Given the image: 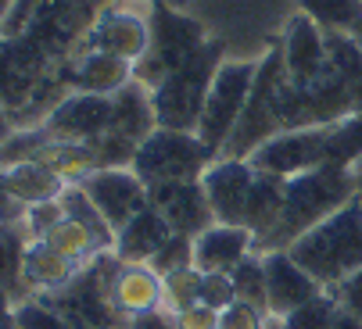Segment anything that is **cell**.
<instances>
[{
	"mask_svg": "<svg viewBox=\"0 0 362 329\" xmlns=\"http://www.w3.org/2000/svg\"><path fill=\"white\" fill-rule=\"evenodd\" d=\"M115 0H40L29 22L0 40V107L11 126L47 119L69 97L65 68Z\"/></svg>",
	"mask_w": 362,
	"mask_h": 329,
	"instance_id": "cell-1",
	"label": "cell"
},
{
	"mask_svg": "<svg viewBox=\"0 0 362 329\" xmlns=\"http://www.w3.org/2000/svg\"><path fill=\"white\" fill-rule=\"evenodd\" d=\"M348 201H355V176L344 172V169L320 164V169H313V172H301V176L287 179V197H284L280 222L273 226V233L255 251L258 254L287 251L298 237H305L313 226H320L323 218L341 211Z\"/></svg>",
	"mask_w": 362,
	"mask_h": 329,
	"instance_id": "cell-2",
	"label": "cell"
},
{
	"mask_svg": "<svg viewBox=\"0 0 362 329\" xmlns=\"http://www.w3.org/2000/svg\"><path fill=\"white\" fill-rule=\"evenodd\" d=\"M287 254L313 276L323 290H334L341 280L362 268V201H348L341 211L323 218L305 237H298Z\"/></svg>",
	"mask_w": 362,
	"mask_h": 329,
	"instance_id": "cell-3",
	"label": "cell"
},
{
	"mask_svg": "<svg viewBox=\"0 0 362 329\" xmlns=\"http://www.w3.org/2000/svg\"><path fill=\"white\" fill-rule=\"evenodd\" d=\"M223 40H209L190 61H183L176 72H169L158 86L151 90L154 100V119L158 129H176V133H197L204 100L216 83V72L223 68Z\"/></svg>",
	"mask_w": 362,
	"mask_h": 329,
	"instance_id": "cell-4",
	"label": "cell"
},
{
	"mask_svg": "<svg viewBox=\"0 0 362 329\" xmlns=\"http://www.w3.org/2000/svg\"><path fill=\"white\" fill-rule=\"evenodd\" d=\"M119 258L115 251L97 254L93 261H86L72 283H65L54 294H36L47 308H54L72 329H122V315L112 304V280L119 272Z\"/></svg>",
	"mask_w": 362,
	"mask_h": 329,
	"instance_id": "cell-5",
	"label": "cell"
},
{
	"mask_svg": "<svg viewBox=\"0 0 362 329\" xmlns=\"http://www.w3.org/2000/svg\"><path fill=\"white\" fill-rule=\"evenodd\" d=\"M147 25H151L147 54L133 65V79H140L147 90H154L169 72H176L183 61H190L194 54L212 40L197 18L183 15L173 4H151Z\"/></svg>",
	"mask_w": 362,
	"mask_h": 329,
	"instance_id": "cell-6",
	"label": "cell"
},
{
	"mask_svg": "<svg viewBox=\"0 0 362 329\" xmlns=\"http://www.w3.org/2000/svg\"><path fill=\"white\" fill-rule=\"evenodd\" d=\"M219 154L204 143L197 133H176V129H154L133 157V172L140 176L144 186L158 183H183V179H201L204 169Z\"/></svg>",
	"mask_w": 362,
	"mask_h": 329,
	"instance_id": "cell-7",
	"label": "cell"
},
{
	"mask_svg": "<svg viewBox=\"0 0 362 329\" xmlns=\"http://www.w3.org/2000/svg\"><path fill=\"white\" fill-rule=\"evenodd\" d=\"M280 76H284V43L273 40L266 58L258 61V72H255V86L247 93V104H244V115L233 129V136L226 140L223 154L219 157H251L266 140L280 136V119H276V86H280Z\"/></svg>",
	"mask_w": 362,
	"mask_h": 329,
	"instance_id": "cell-8",
	"label": "cell"
},
{
	"mask_svg": "<svg viewBox=\"0 0 362 329\" xmlns=\"http://www.w3.org/2000/svg\"><path fill=\"white\" fill-rule=\"evenodd\" d=\"M255 72H258V61H223V68L216 72V83L209 90V100H204V112L197 122V136L216 154H223L226 140L233 136L244 115L247 93L255 86Z\"/></svg>",
	"mask_w": 362,
	"mask_h": 329,
	"instance_id": "cell-9",
	"label": "cell"
},
{
	"mask_svg": "<svg viewBox=\"0 0 362 329\" xmlns=\"http://www.w3.org/2000/svg\"><path fill=\"white\" fill-rule=\"evenodd\" d=\"M247 161L258 172H273L280 179H294L301 172H313L320 164H327V126L287 129V133L266 140Z\"/></svg>",
	"mask_w": 362,
	"mask_h": 329,
	"instance_id": "cell-10",
	"label": "cell"
},
{
	"mask_svg": "<svg viewBox=\"0 0 362 329\" xmlns=\"http://www.w3.org/2000/svg\"><path fill=\"white\" fill-rule=\"evenodd\" d=\"M255 183V164L244 157H216L201 176L204 197L216 215V222L223 226H244V211Z\"/></svg>",
	"mask_w": 362,
	"mask_h": 329,
	"instance_id": "cell-11",
	"label": "cell"
},
{
	"mask_svg": "<svg viewBox=\"0 0 362 329\" xmlns=\"http://www.w3.org/2000/svg\"><path fill=\"white\" fill-rule=\"evenodd\" d=\"M284 43V72L287 83L305 90L316 79H323L330 72V54H327V32L308 18V15H294L280 36Z\"/></svg>",
	"mask_w": 362,
	"mask_h": 329,
	"instance_id": "cell-12",
	"label": "cell"
},
{
	"mask_svg": "<svg viewBox=\"0 0 362 329\" xmlns=\"http://www.w3.org/2000/svg\"><path fill=\"white\" fill-rule=\"evenodd\" d=\"M79 186L86 190L93 208L112 222L115 237L126 222H133V218L147 208V186L140 183V176L133 169H100V172L86 176Z\"/></svg>",
	"mask_w": 362,
	"mask_h": 329,
	"instance_id": "cell-13",
	"label": "cell"
},
{
	"mask_svg": "<svg viewBox=\"0 0 362 329\" xmlns=\"http://www.w3.org/2000/svg\"><path fill=\"white\" fill-rule=\"evenodd\" d=\"M147 204L158 211L169 229L180 237H201L209 226H216V215L209 208L201 179H183V183H158L147 186Z\"/></svg>",
	"mask_w": 362,
	"mask_h": 329,
	"instance_id": "cell-14",
	"label": "cell"
},
{
	"mask_svg": "<svg viewBox=\"0 0 362 329\" xmlns=\"http://www.w3.org/2000/svg\"><path fill=\"white\" fill-rule=\"evenodd\" d=\"M50 140H69V143H93L112 129V97L100 93H69L54 112L40 122Z\"/></svg>",
	"mask_w": 362,
	"mask_h": 329,
	"instance_id": "cell-15",
	"label": "cell"
},
{
	"mask_svg": "<svg viewBox=\"0 0 362 329\" xmlns=\"http://www.w3.org/2000/svg\"><path fill=\"white\" fill-rule=\"evenodd\" d=\"M147 43H151V25L144 15L136 11H126L119 4L105 8L100 18L93 22V29L86 32L83 40V50H105L112 58H122L129 65H136L144 54H147Z\"/></svg>",
	"mask_w": 362,
	"mask_h": 329,
	"instance_id": "cell-16",
	"label": "cell"
},
{
	"mask_svg": "<svg viewBox=\"0 0 362 329\" xmlns=\"http://www.w3.org/2000/svg\"><path fill=\"white\" fill-rule=\"evenodd\" d=\"M112 304L122 315V322L165 311V283L147 261H122L112 280Z\"/></svg>",
	"mask_w": 362,
	"mask_h": 329,
	"instance_id": "cell-17",
	"label": "cell"
},
{
	"mask_svg": "<svg viewBox=\"0 0 362 329\" xmlns=\"http://www.w3.org/2000/svg\"><path fill=\"white\" fill-rule=\"evenodd\" d=\"M266 261V287H269V315L287 318L294 308L323 294V287L308 276V272L287 254V251H269L262 254Z\"/></svg>",
	"mask_w": 362,
	"mask_h": 329,
	"instance_id": "cell-18",
	"label": "cell"
},
{
	"mask_svg": "<svg viewBox=\"0 0 362 329\" xmlns=\"http://www.w3.org/2000/svg\"><path fill=\"white\" fill-rule=\"evenodd\" d=\"M126 83H133V65L122 58H112L105 50H79L72 65L65 68L69 93H100L115 97Z\"/></svg>",
	"mask_w": 362,
	"mask_h": 329,
	"instance_id": "cell-19",
	"label": "cell"
},
{
	"mask_svg": "<svg viewBox=\"0 0 362 329\" xmlns=\"http://www.w3.org/2000/svg\"><path fill=\"white\" fill-rule=\"evenodd\" d=\"M247 254H255V237L244 226H209L194 237V265L201 272H233Z\"/></svg>",
	"mask_w": 362,
	"mask_h": 329,
	"instance_id": "cell-20",
	"label": "cell"
},
{
	"mask_svg": "<svg viewBox=\"0 0 362 329\" xmlns=\"http://www.w3.org/2000/svg\"><path fill=\"white\" fill-rule=\"evenodd\" d=\"M158 129V119H154V100H151V90L133 79L126 83L115 97H112V133L133 140L136 147Z\"/></svg>",
	"mask_w": 362,
	"mask_h": 329,
	"instance_id": "cell-21",
	"label": "cell"
},
{
	"mask_svg": "<svg viewBox=\"0 0 362 329\" xmlns=\"http://www.w3.org/2000/svg\"><path fill=\"white\" fill-rule=\"evenodd\" d=\"M169 237H173L169 222L147 204L133 218V222H126L119 229V237H115V258L119 261H151L154 254L169 244Z\"/></svg>",
	"mask_w": 362,
	"mask_h": 329,
	"instance_id": "cell-22",
	"label": "cell"
},
{
	"mask_svg": "<svg viewBox=\"0 0 362 329\" xmlns=\"http://www.w3.org/2000/svg\"><path fill=\"white\" fill-rule=\"evenodd\" d=\"M284 197H287V179L255 169V183H251V197H247V211H244V229L255 237V247L280 222Z\"/></svg>",
	"mask_w": 362,
	"mask_h": 329,
	"instance_id": "cell-23",
	"label": "cell"
},
{
	"mask_svg": "<svg viewBox=\"0 0 362 329\" xmlns=\"http://www.w3.org/2000/svg\"><path fill=\"white\" fill-rule=\"evenodd\" d=\"M79 272L76 261H69L62 251H54L47 240H29L25 247V261H22V280L29 287V294H54L65 283H72V276Z\"/></svg>",
	"mask_w": 362,
	"mask_h": 329,
	"instance_id": "cell-24",
	"label": "cell"
},
{
	"mask_svg": "<svg viewBox=\"0 0 362 329\" xmlns=\"http://www.w3.org/2000/svg\"><path fill=\"white\" fill-rule=\"evenodd\" d=\"M0 179H4V186H8L25 208L58 201V197L65 193V186H69L54 169H47V164L36 161V157L18 161V164H11V169H0Z\"/></svg>",
	"mask_w": 362,
	"mask_h": 329,
	"instance_id": "cell-25",
	"label": "cell"
},
{
	"mask_svg": "<svg viewBox=\"0 0 362 329\" xmlns=\"http://www.w3.org/2000/svg\"><path fill=\"white\" fill-rule=\"evenodd\" d=\"M58 201H62V208H65V218H72L76 226H83V229L90 233V240H93V247H97L100 254L115 251V229H112V222L93 208V201L86 197V190H83L79 183L65 186V193H62Z\"/></svg>",
	"mask_w": 362,
	"mask_h": 329,
	"instance_id": "cell-26",
	"label": "cell"
},
{
	"mask_svg": "<svg viewBox=\"0 0 362 329\" xmlns=\"http://www.w3.org/2000/svg\"><path fill=\"white\" fill-rule=\"evenodd\" d=\"M25 247H29V233L22 226H0V290H8L15 304L29 297V287L22 280Z\"/></svg>",
	"mask_w": 362,
	"mask_h": 329,
	"instance_id": "cell-27",
	"label": "cell"
},
{
	"mask_svg": "<svg viewBox=\"0 0 362 329\" xmlns=\"http://www.w3.org/2000/svg\"><path fill=\"white\" fill-rule=\"evenodd\" d=\"M362 161V112L327 126V164L351 172Z\"/></svg>",
	"mask_w": 362,
	"mask_h": 329,
	"instance_id": "cell-28",
	"label": "cell"
},
{
	"mask_svg": "<svg viewBox=\"0 0 362 329\" xmlns=\"http://www.w3.org/2000/svg\"><path fill=\"white\" fill-rule=\"evenodd\" d=\"M298 8L323 32H355L362 22V0H298Z\"/></svg>",
	"mask_w": 362,
	"mask_h": 329,
	"instance_id": "cell-29",
	"label": "cell"
},
{
	"mask_svg": "<svg viewBox=\"0 0 362 329\" xmlns=\"http://www.w3.org/2000/svg\"><path fill=\"white\" fill-rule=\"evenodd\" d=\"M327 54H330L334 72L344 79L355 107L362 112V54H358L355 40L348 32H327Z\"/></svg>",
	"mask_w": 362,
	"mask_h": 329,
	"instance_id": "cell-30",
	"label": "cell"
},
{
	"mask_svg": "<svg viewBox=\"0 0 362 329\" xmlns=\"http://www.w3.org/2000/svg\"><path fill=\"white\" fill-rule=\"evenodd\" d=\"M230 280H233V290H237V301L244 304H255V308H262L269 315V287H266V261L262 254H247L233 272H230Z\"/></svg>",
	"mask_w": 362,
	"mask_h": 329,
	"instance_id": "cell-31",
	"label": "cell"
},
{
	"mask_svg": "<svg viewBox=\"0 0 362 329\" xmlns=\"http://www.w3.org/2000/svg\"><path fill=\"white\" fill-rule=\"evenodd\" d=\"M50 247H54V251H62L69 261H76L79 268L86 265V261H93L100 251L93 247V240H90V233L83 229V226H76L72 222V218H65V222L58 226V229H50L47 237H43Z\"/></svg>",
	"mask_w": 362,
	"mask_h": 329,
	"instance_id": "cell-32",
	"label": "cell"
},
{
	"mask_svg": "<svg viewBox=\"0 0 362 329\" xmlns=\"http://www.w3.org/2000/svg\"><path fill=\"white\" fill-rule=\"evenodd\" d=\"M337 301H334V294L330 290H323L320 297H313V301H305L301 308H294L287 318H280L287 329H330L334 325V318H337Z\"/></svg>",
	"mask_w": 362,
	"mask_h": 329,
	"instance_id": "cell-33",
	"label": "cell"
},
{
	"mask_svg": "<svg viewBox=\"0 0 362 329\" xmlns=\"http://www.w3.org/2000/svg\"><path fill=\"white\" fill-rule=\"evenodd\" d=\"M162 283H165V311L176 315V311L197 304V294H201V268L190 265V268L169 272Z\"/></svg>",
	"mask_w": 362,
	"mask_h": 329,
	"instance_id": "cell-34",
	"label": "cell"
},
{
	"mask_svg": "<svg viewBox=\"0 0 362 329\" xmlns=\"http://www.w3.org/2000/svg\"><path fill=\"white\" fill-rule=\"evenodd\" d=\"M158 276L165 280L169 272H180V268H190L194 265V237H180V233H173L169 237V244L154 254L151 261H147Z\"/></svg>",
	"mask_w": 362,
	"mask_h": 329,
	"instance_id": "cell-35",
	"label": "cell"
},
{
	"mask_svg": "<svg viewBox=\"0 0 362 329\" xmlns=\"http://www.w3.org/2000/svg\"><path fill=\"white\" fill-rule=\"evenodd\" d=\"M15 322L18 329H72L54 308H47L40 297H25L15 304Z\"/></svg>",
	"mask_w": 362,
	"mask_h": 329,
	"instance_id": "cell-36",
	"label": "cell"
},
{
	"mask_svg": "<svg viewBox=\"0 0 362 329\" xmlns=\"http://www.w3.org/2000/svg\"><path fill=\"white\" fill-rule=\"evenodd\" d=\"M201 304H209L216 311L230 308L237 301V290H233V280L230 272H201V294H197Z\"/></svg>",
	"mask_w": 362,
	"mask_h": 329,
	"instance_id": "cell-37",
	"label": "cell"
},
{
	"mask_svg": "<svg viewBox=\"0 0 362 329\" xmlns=\"http://www.w3.org/2000/svg\"><path fill=\"white\" fill-rule=\"evenodd\" d=\"M65 222V208L62 201H47V204H33L25 215V233L29 240H43L50 229H58Z\"/></svg>",
	"mask_w": 362,
	"mask_h": 329,
	"instance_id": "cell-38",
	"label": "cell"
},
{
	"mask_svg": "<svg viewBox=\"0 0 362 329\" xmlns=\"http://www.w3.org/2000/svg\"><path fill=\"white\" fill-rule=\"evenodd\" d=\"M269 315L255 304H244V301H233L230 308L219 311V329H266Z\"/></svg>",
	"mask_w": 362,
	"mask_h": 329,
	"instance_id": "cell-39",
	"label": "cell"
},
{
	"mask_svg": "<svg viewBox=\"0 0 362 329\" xmlns=\"http://www.w3.org/2000/svg\"><path fill=\"white\" fill-rule=\"evenodd\" d=\"M330 294H334V301H337V308H341L344 315H351V318L362 322V268L351 272L348 280H341Z\"/></svg>",
	"mask_w": 362,
	"mask_h": 329,
	"instance_id": "cell-40",
	"label": "cell"
},
{
	"mask_svg": "<svg viewBox=\"0 0 362 329\" xmlns=\"http://www.w3.org/2000/svg\"><path fill=\"white\" fill-rule=\"evenodd\" d=\"M173 322H176V329H219V311L197 301L194 308L176 311V315H173Z\"/></svg>",
	"mask_w": 362,
	"mask_h": 329,
	"instance_id": "cell-41",
	"label": "cell"
},
{
	"mask_svg": "<svg viewBox=\"0 0 362 329\" xmlns=\"http://www.w3.org/2000/svg\"><path fill=\"white\" fill-rule=\"evenodd\" d=\"M25 215H29V208L0 179V226H25Z\"/></svg>",
	"mask_w": 362,
	"mask_h": 329,
	"instance_id": "cell-42",
	"label": "cell"
},
{
	"mask_svg": "<svg viewBox=\"0 0 362 329\" xmlns=\"http://www.w3.org/2000/svg\"><path fill=\"white\" fill-rule=\"evenodd\" d=\"M122 329H176V322H173V315H169V311H151V315L129 318Z\"/></svg>",
	"mask_w": 362,
	"mask_h": 329,
	"instance_id": "cell-43",
	"label": "cell"
},
{
	"mask_svg": "<svg viewBox=\"0 0 362 329\" xmlns=\"http://www.w3.org/2000/svg\"><path fill=\"white\" fill-rule=\"evenodd\" d=\"M0 329H18L15 322V301L8 290H0Z\"/></svg>",
	"mask_w": 362,
	"mask_h": 329,
	"instance_id": "cell-44",
	"label": "cell"
},
{
	"mask_svg": "<svg viewBox=\"0 0 362 329\" xmlns=\"http://www.w3.org/2000/svg\"><path fill=\"white\" fill-rule=\"evenodd\" d=\"M15 136V126H11V119H8V112L0 107V147H4L8 140Z\"/></svg>",
	"mask_w": 362,
	"mask_h": 329,
	"instance_id": "cell-45",
	"label": "cell"
},
{
	"mask_svg": "<svg viewBox=\"0 0 362 329\" xmlns=\"http://www.w3.org/2000/svg\"><path fill=\"white\" fill-rule=\"evenodd\" d=\"M330 329H362V322L358 318H351V315H344V311H337V318H334V325Z\"/></svg>",
	"mask_w": 362,
	"mask_h": 329,
	"instance_id": "cell-46",
	"label": "cell"
},
{
	"mask_svg": "<svg viewBox=\"0 0 362 329\" xmlns=\"http://www.w3.org/2000/svg\"><path fill=\"white\" fill-rule=\"evenodd\" d=\"M351 176H355V197L362 201V161H358L355 169H351Z\"/></svg>",
	"mask_w": 362,
	"mask_h": 329,
	"instance_id": "cell-47",
	"label": "cell"
},
{
	"mask_svg": "<svg viewBox=\"0 0 362 329\" xmlns=\"http://www.w3.org/2000/svg\"><path fill=\"white\" fill-rule=\"evenodd\" d=\"M11 4H15V0H0V29H4V22H8V11H11Z\"/></svg>",
	"mask_w": 362,
	"mask_h": 329,
	"instance_id": "cell-48",
	"label": "cell"
},
{
	"mask_svg": "<svg viewBox=\"0 0 362 329\" xmlns=\"http://www.w3.org/2000/svg\"><path fill=\"white\" fill-rule=\"evenodd\" d=\"M348 36L355 40V47H358V54H362V22H358V25H355V32H348Z\"/></svg>",
	"mask_w": 362,
	"mask_h": 329,
	"instance_id": "cell-49",
	"label": "cell"
},
{
	"mask_svg": "<svg viewBox=\"0 0 362 329\" xmlns=\"http://www.w3.org/2000/svg\"><path fill=\"white\" fill-rule=\"evenodd\" d=\"M266 329H287V325H284L280 318H273V315H269V322H266Z\"/></svg>",
	"mask_w": 362,
	"mask_h": 329,
	"instance_id": "cell-50",
	"label": "cell"
},
{
	"mask_svg": "<svg viewBox=\"0 0 362 329\" xmlns=\"http://www.w3.org/2000/svg\"><path fill=\"white\" fill-rule=\"evenodd\" d=\"M147 4H173V8H176L180 0H147Z\"/></svg>",
	"mask_w": 362,
	"mask_h": 329,
	"instance_id": "cell-51",
	"label": "cell"
}]
</instances>
